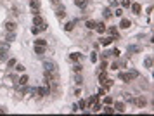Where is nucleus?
Wrapping results in <instances>:
<instances>
[{
  "label": "nucleus",
  "instance_id": "a19ab883",
  "mask_svg": "<svg viewBox=\"0 0 154 116\" xmlns=\"http://www.w3.org/2000/svg\"><path fill=\"white\" fill-rule=\"evenodd\" d=\"M128 50H130V54H132V52H139V47H137V45H133V47L130 45V47H128Z\"/></svg>",
  "mask_w": 154,
  "mask_h": 116
},
{
  "label": "nucleus",
  "instance_id": "f8f14e48",
  "mask_svg": "<svg viewBox=\"0 0 154 116\" xmlns=\"http://www.w3.org/2000/svg\"><path fill=\"white\" fill-rule=\"evenodd\" d=\"M28 81H29V78H28V75H23V76L18 80V87H24V85H28Z\"/></svg>",
  "mask_w": 154,
  "mask_h": 116
},
{
  "label": "nucleus",
  "instance_id": "a211bd4d",
  "mask_svg": "<svg viewBox=\"0 0 154 116\" xmlns=\"http://www.w3.org/2000/svg\"><path fill=\"white\" fill-rule=\"evenodd\" d=\"M113 83H114V81H113V80H109V78H106L104 81H100V85H102L104 88H109V87H113Z\"/></svg>",
  "mask_w": 154,
  "mask_h": 116
},
{
  "label": "nucleus",
  "instance_id": "e433bc0d",
  "mask_svg": "<svg viewBox=\"0 0 154 116\" xmlns=\"http://www.w3.org/2000/svg\"><path fill=\"white\" fill-rule=\"evenodd\" d=\"M104 102H106V104H113V97L106 95V97H104Z\"/></svg>",
  "mask_w": 154,
  "mask_h": 116
},
{
  "label": "nucleus",
  "instance_id": "6e6552de",
  "mask_svg": "<svg viewBox=\"0 0 154 116\" xmlns=\"http://www.w3.org/2000/svg\"><path fill=\"white\" fill-rule=\"evenodd\" d=\"M133 102H135L139 107H145V106H147V99H145V97H142V95L137 97V99H133Z\"/></svg>",
  "mask_w": 154,
  "mask_h": 116
},
{
  "label": "nucleus",
  "instance_id": "2f4dec72",
  "mask_svg": "<svg viewBox=\"0 0 154 116\" xmlns=\"http://www.w3.org/2000/svg\"><path fill=\"white\" fill-rule=\"evenodd\" d=\"M97 95H99V97H104V95H106V88H104V87L99 88V90H97Z\"/></svg>",
  "mask_w": 154,
  "mask_h": 116
},
{
  "label": "nucleus",
  "instance_id": "2eb2a0df",
  "mask_svg": "<svg viewBox=\"0 0 154 116\" xmlns=\"http://www.w3.org/2000/svg\"><path fill=\"white\" fill-rule=\"evenodd\" d=\"M130 26H132V23H130L128 19H121V21H119V28H121V29H128Z\"/></svg>",
  "mask_w": 154,
  "mask_h": 116
},
{
  "label": "nucleus",
  "instance_id": "9d476101",
  "mask_svg": "<svg viewBox=\"0 0 154 116\" xmlns=\"http://www.w3.org/2000/svg\"><path fill=\"white\" fill-rule=\"evenodd\" d=\"M113 42H114L113 37H102V38H100V45H102V47H107V45H111Z\"/></svg>",
  "mask_w": 154,
  "mask_h": 116
},
{
  "label": "nucleus",
  "instance_id": "a18cd8bd",
  "mask_svg": "<svg viewBox=\"0 0 154 116\" xmlns=\"http://www.w3.org/2000/svg\"><path fill=\"white\" fill-rule=\"evenodd\" d=\"M90 59H92V61L95 62V61H97V54H92V56H90Z\"/></svg>",
  "mask_w": 154,
  "mask_h": 116
},
{
  "label": "nucleus",
  "instance_id": "7ed1b4c3",
  "mask_svg": "<svg viewBox=\"0 0 154 116\" xmlns=\"http://www.w3.org/2000/svg\"><path fill=\"white\" fill-rule=\"evenodd\" d=\"M106 29H107V33L113 37V40H119V31H118L116 26H109V28H106Z\"/></svg>",
  "mask_w": 154,
  "mask_h": 116
},
{
  "label": "nucleus",
  "instance_id": "412c9836",
  "mask_svg": "<svg viewBox=\"0 0 154 116\" xmlns=\"http://www.w3.org/2000/svg\"><path fill=\"white\" fill-rule=\"evenodd\" d=\"M107 78V73H106V69H100L99 71V81H104Z\"/></svg>",
  "mask_w": 154,
  "mask_h": 116
},
{
  "label": "nucleus",
  "instance_id": "dca6fc26",
  "mask_svg": "<svg viewBox=\"0 0 154 116\" xmlns=\"http://www.w3.org/2000/svg\"><path fill=\"white\" fill-rule=\"evenodd\" d=\"M95 102H99V95H92V97H88V101H87V107H90L92 104H95Z\"/></svg>",
  "mask_w": 154,
  "mask_h": 116
},
{
  "label": "nucleus",
  "instance_id": "9b49d317",
  "mask_svg": "<svg viewBox=\"0 0 154 116\" xmlns=\"http://www.w3.org/2000/svg\"><path fill=\"white\" fill-rule=\"evenodd\" d=\"M119 80H121V81H125V83H130L133 78L130 76V73H119Z\"/></svg>",
  "mask_w": 154,
  "mask_h": 116
},
{
  "label": "nucleus",
  "instance_id": "cd10ccee",
  "mask_svg": "<svg viewBox=\"0 0 154 116\" xmlns=\"http://www.w3.org/2000/svg\"><path fill=\"white\" fill-rule=\"evenodd\" d=\"M85 107H87V101H83V99L78 101V109H85Z\"/></svg>",
  "mask_w": 154,
  "mask_h": 116
},
{
  "label": "nucleus",
  "instance_id": "79ce46f5",
  "mask_svg": "<svg viewBox=\"0 0 154 116\" xmlns=\"http://www.w3.org/2000/svg\"><path fill=\"white\" fill-rule=\"evenodd\" d=\"M31 33H33V35L40 33V28H38V26H33V28H31Z\"/></svg>",
  "mask_w": 154,
  "mask_h": 116
},
{
  "label": "nucleus",
  "instance_id": "f704fd0d",
  "mask_svg": "<svg viewBox=\"0 0 154 116\" xmlns=\"http://www.w3.org/2000/svg\"><path fill=\"white\" fill-rule=\"evenodd\" d=\"M24 66H23V64H16V71H19V73H23V71H24Z\"/></svg>",
  "mask_w": 154,
  "mask_h": 116
},
{
  "label": "nucleus",
  "instance_id": "4c0bfd02",
  "mask_svg": "<svg viewBox=\"0 0 154 116\" xmlns=\"http://www.w3.org/2000/svg\"><path fill=\"white\" fill-rule=\"evenodd\" d=\"M114 16L121 18V16H123V9H116V10H114Z\"/></svg>",
  "mask_w": 154,
  "mask_h": 116
},
{
  "label": "nucleus",
  "instance_id": "5701e85b",
  "mask_svg": "<svg viewBox=\"0 0 154 116\" xmlns=\"http://www.w3.org/2000/svg\"><path fill=\"white\" fill-rule=\"evenodd\" d=\"M56 14H57V18H64V16H66V10H64V7H59V9L56 10Z\"/></svg>",
  "mask_w": 154,
  "mask_h": 116
},
{
  "label": "nucleus",
  "instance_id": "58836bf2",
  "mask_svg": "<svg viewBox=\"0 0 154 116\" xmlns=\"http://www.w3.org/2000/svg\"><path fill=\"white\" fill-rule=\"evenodd\" d=\"M128 73H130V76H132V78H137V76H139V73H137L135 69H130Z\"/></svg>",
  "mask_w": 154,
  "mask_h": 116
},
{
  "label": "nucleus",
  "instance_id": "c756f323",
  "mask_svg": "<svg viewBox=\"0 0 154 116\" xmlns=\"http://www.w3.org/2000/svg\"><path fill=\"white\" fill-rule=\"evenodd\" d=\"M147 68H152V57H145V62H144Z\"/></svg>",
  "mask_w": 154,
  "mask_h": 116
},
{
  "label": "nucleus",
  "instance_id": "aec40b11",
  "mask_svg": "<svg viewBox=\"0 0 154 116\" xmlns=\"http://www.w3.org/2000/svg\"><path fill=\"white\" fill-rule=\"evenodd\" d=\"M35 45H38V47H47V40H43V38L35 40Z\"/></svg>",
  "mask_w": 154,
  "mask_h": 116
},
{
  "label": "nucleus",
  "instance_id": "ea45409f",
  "mask_svg": "<svg viewBox=\"0 0 154 116\" xmlns=\"http://www.w3.org/2000/svg\"><path fill=\"white\" fill-rule=\"evenodd\" d=\"M118 68H119V62H118V61L111 64V69H114V71H118Z\"/></svg>",
  "mask_w": 154,
  "mask_h": 116
},
{
  "label": "nucleus",
  "instance_id": "0eeeda50",
  "mask_svg": "<svg viewBox=\"0 0 154 116\" xmlns=\"http://www.w3.org/2000/svg\"><path fill=\"white\" fill-rule=\"evenodd\" d=\"M43 23H45V19H43L40 14H35V16H33V26H38V28H40Z\"/></svg>",
  "mask_w": 154,
  "mask_h": 116
},
{
  "label": "nucleus",
  "instance_id": "393cba45",
  "mask_svg": "<svg viewBox=\"0 0 154 116\" xmlns=\"http://www.w3.org/2000/svg\"><path fill=\"white\" fill-rule=\"evenodd\" d=\"M95 24H97V23H95V21H92V19L85 23V26H87L88 29H95Z\"/></svg>",
  "mask_w": 154,
  "mask_h": 116
},
{
  "label": "nucleus",
  "instance_id": "4468645a",
  "mask_svg": "<svg viewBox=\"0 0 154 116\" xmlns=\"http://www.w3.org/2000/svg\"><path fill=\"white\" fill-rule=\"evenodd\" d=\"M114 113H125V102H116L114 104Z\"/></svg>",
  "mask_w": 154,
  "mask_h": 116
},
{
  "label": "nucleus",
  "instance_id": "c9c22d12",
  "mask_svg": "<svg viewBox=\"0 0 154 116\" xmlns=\"http://www.w3.org/2000/svg\"><path fill=\"white\" fill-rule=\"evenodd\" d=\"M119 54H121V52H119V48H114V50L111 52V56H114V57H119Z\"/></svg>",
  "mask_w": 154,
  "mask_h": 116
},
{
  "label": "nucleus",
  "instance_id": "49530a36",
  "mask_svg": "<svg viewBox=\"0 0 154 116\" xmlns=\"http://www.w3.org/2000/svg\"><path fill=\"white\" fill-rule=\"evenodd\" d=\"M4 113H5V109H2V107H0V114H4Z\"/></svg>",
  "mask_w": 154,
  "mask_h": 116
},
{
  "label": "nucleus",
  "instance_id": "7c9ffc66",
  "mask_svg": "<svg viewBox=\"0 0 154 116\" xmlns=\"http://www.w3.org/2000/svg\"><path fill=\"white\" fill-rule=\"evenodd\" d=\"M102 14H104V18H106V19H109V18L113 16V14H111V9H104V12H102Z\"/></svg>",
  "mask_w": 154,
  "mask_h": 116
},
{
  "label": "nucleus",
  "instance_id": "f257e3e1",
  "mask_svg": "<svg viewBox=\"0 0 154 116\" xmlns=\"http://www.w3.org/2000/svg\"><path fill=\"white\" fill-rule=\"evenodd\" d=\"M43 68H45V71H54V73H57V66H56V62H52V61H43Z\"/></svg>",
  "mask_w": 154,
  "mask_h": 116
},
{
  "label": "nucleus",
  "instance_id": "bb28decb",
  "mask_svg": "<svg viewBox=\"0 0 154 116\" xmlns=\"http://www.w3.org/2000/svg\"><path fill=\"white\" fill-rule=\"evenodd\" d=\"M16 64H18V61H16V59H9V61H7V68H14Z\"/></svg>",
  "mask_w": 154,
  "mask_h": 116
},
{
  "label": "nucleus",
  "instance_id": "ddd939ff",
  "mask_svg": "<svg viewBox=\"0 0 154 116\" xmlns=\"http://www.w3.org/2000/svg\"><path fill=\"white\" fill-rule=\"evenodd\" d=\"M106 28H107V26H104V23H97V24H95V31L99 33V35H104Z\"/></svg>",
  "mask_w": 154,
  "mask_h": 116
},
{
  "label": "nucleus",
  "instance_id": "a878e982",
  "mask_svg": "<svg viewBox=\"0 0 154 116\" xmlns=\"http://www.w3.org/2000/svg\"><path fill=\"white\" fill-rule=\"evenodd\" d=\"M73 28H75V23H73V21L66 23V26H64V29H66V31H73Z\"/></svg>",
  "mask_w": 154,
  "mask_h": 116
},
{
  "label": "nucleus",
  "instance_id": "f03ea898",
  "mask_svg": "<svg viewBox=\"0 0 154 116\" xmlns=\"http://www.w3.org/2000/svg\"><path fill=\"white\" fill-rule=\"evenodd\" d=\"M54 81H56V73L54 71H45V83L52 85Z\"/></svg>",
  "mask_w": 154,
  "mask_h": 116
},
{
  "label": "nucleus",
  "instance_id": "20e7f679",
  "mask_svg": "<svg viewBox=\"0 0 154 116\" xmlns=\"http://www.w3.org/2000/svg\"><path fill=\"white\" fill-rule=\"evenodd\" d=\"M5 29H7V33H16L18 24H16L14 21H7V23H5Z\"/></svg>",
  "mask_w": 154,
  "mask_h": 116
},
{
  "label": "nucleus",
  "instance_id": "f3484780",
  "mask_svg": "<svg viewBox=\"0 0 154 116\" xmlns=\"http://www.w3.org/2000/svg\"><path fill=\"white\" fill-rule=\"evenodd\" d=\"M75 4H76V7H80V9H85L88 0H75Z\"/></svg>",
  "mask_w": 154,
  "mask_h": 116
},
{
  "label": "nucleus",
  "instance_id": "b1692460",
  "mask_svg": "<svg viewBox=\"0 0 154 116\" xmlns=\"http://www.w3.org/2000/svg\"><path fill=\"white\" fill-rule=\"evenodd\" d=\"M104 113H106V114H113V113H114V107H111V104H106Z\"/></svg>",
  "mask_w": 154,
  "mask_h": 116
},
{
  "label": "nucleus",
  "instance_id": "473e14b6",
  "mask_svg": "<svg viewBox=\"0 0 154 116\" xmlns=\"http://www.w3.org/2000/svg\"><path fill=\"white\" fill-rule=\"evenodd\" d=\"M130 4H132V2H130V0H121V7H130Z\"/></svg>",
  "mask_w": 154,
  "mask_h": 116
},
{
  "label": "nucleus",
  "instance_id": "c03bdc74",
  "mask_svg": "<svg viewBox=\"0 0 154 116\" xmlns=\"http://www.w3.org/2000/svg\"><path fill=\"white\" fill-rule=\"evenodd\" d=\"M125 101H132V102H133V97L130 95V94H125Z\"/></svg>",
  "mask_w": 154,
  "mask_h": 116
},
{
  "label": "nucleus",
  "instance_id": "1a4fd4ad",
  "mask_svg": "<svg viewBox=\"0 0 154 116\" xmlns=\"http://www.w3.org/2000/svg\"><path fill=\"white\" fill-rule=\"evenodd\" d=\"M37 94H38L40 97L48 95V94H50V88H48V85H47V87H40V88H37Z\"/></svg>",
  "mask_w": 154,
  "mask_h": 116
},
{
  "label": "nucleus",
  "instance_id": "39448f33",
  "mask_svg": "<svg viewBox=\"0 0 154 116\" xmlns=\"http://www.w3.org/2000/svg\"><path fill=\"white\" fill-rule=\"evenodd\" d=\"M29 7L33 10V14H40V4L38 0H29Z\"/></svg>",
  "mask_w": 154,
  "mask_h": 116
},
{
  "label": "nucleus",
  "instance_id": "423d86ee",
  "mask_svg": "<svg viewBox=\"0 0 154 116\" xmlns=\"http://www.w3.org/2000/svg\"><path fill=\"white\" fill-rule=\"evenodd\" d=\"M130 7H132V12H133L135 16H139V14L142 12V5H140L139 2H133V4H130Z\"/></svg>",
  "mask_w": 154,
  "mask_h": 116
},
{
  "label": "nucleus",
  "instance_id": "c85d7f7f",
  "mask_svg": "<svg viewBox=\"0 0 154 116\" xmlns=\"http://www.w3.org/2000/svg\"><path fill=\"white\" fill-rule=\"evenodd\" d=\"M69 59H71V61H78V59H80V54H78V52H73V54H69Z\"/></svg>",
  "mask_w": 154,
  "mask_h": 116
},
{
  "label": "nucleus",
  "instance_id": "37998d69",
  "mask_svg": "<svg viewBox=\"0 0 154 116\" xmlns=\"http://www.w3.org/2000/svg\"><path fill=\"white\" fill-rule=\"evenodd\" d=\"M73 71H75V73H80V71H81V66H80V64H76V66L73 68Z\"/></svg>",
  "mask_w": 154,
  "mask_h": 116
},
{
  "label": "nucleus",
  "instance_id": "6ab92c4d",
  "mask_svg": "<svg viewBox=\"0 0 154 116\" xmlns=\"http://www.w3.org/2000/svg\"><path fill=\"white\" fill-rule=\"evenodd\" d=\"M45 48L47 47H38V45H35V54H37V56H43V54H45Z\"/></svg>",
  "mask_w": 154,
  "mask_h": 116
},
{
  "label": "nucleus",
  "instance_id": "72a5a7b5",
  "mask_svg": "<svg viewBox=\"0 0 154 116\" xmlns=\"http://www.w3.org/2000/svg\"><path fill=\"white\" fill-rule=\"evenodd\" d=\"M14 38H16V35H14V33H9V37H7V40H5V42H7V43H10Z\"/></svg>",
  "mask_w": 154,
  "mask_h": 116
},
{
  "label": "nucleus",
  "instance_id": "4be33fe9",
  "mask_svg": "<svg viewBox=\"0 0 154 116\" xmlns=\"http://www.w3.org/2000/svg\"><path fill=\"white\" fill-rule=\"evenodd\" d=\"M90 109H92V111H94V113H99V111H100V109H102V106H100V104H99V102H95V104H92V106H90Z\"/></svg>",
  "mask_w": 154,
  "mask_h": 116
}]
</instances>
